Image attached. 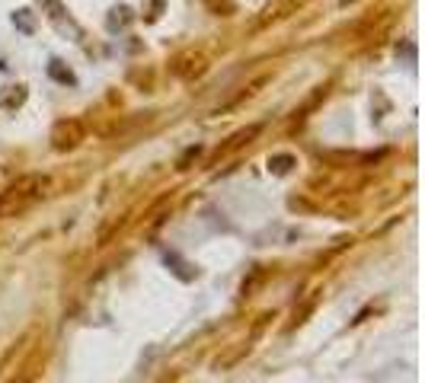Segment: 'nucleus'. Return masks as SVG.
Masks as SVG:
<instances>
[{"label":"nucleus","mask_w":425,"mask_h":383,"mask_svg":"<svg viewBox=\"0 0 425 383\" xmlns=\"http://www.w3.org/2000/svg\"><path fill=\"white\" fill-rule=\"evenodd\" d=\"M23 102H26V87H4L0 89V109L16 112Z\"/></svg>","instance_id":"nucleus-3"},{"label":"nucleus","mask_w":425,"mask_h":383,"mask_svg":"<svg viewBox=\"0 0 425 383\" xmlns=\"http://www.w3.org/2000/svg\"><path fill=\"white\" fill-rule=\"evenodd\" d=\"M39 189H42L39 176H26V179H20V182H13L4 195H0V217L13 214V211H23L33 198H39Z\"/></svg>","instance_id":"nucleus-1"},{"label":"nucleus","mask_w":425,"mask_h":383,"mask_svg":"<svg viewBox=\"0 0 425 383\" xmlns=\"http://www.w3.org/2000/svg\"><path fill=\"white\" fill-rule=\"evenodd\" d=\"M199 153H202V147H189V150H186V153H182V157H180V163H176V166H180V170H186V166L192 163V160L199 157Z\"/></svg>","instance_id":"nucleus-9"},{"label":"nucleus","mask_w":425,"mask_h":383,"mask_svg":"<svg viewBox=\"0 0 425 383\" xmlns=\"http://www.w3.org/2000/svg\"><path fill=\"white\" fill-rule=\"evenodd\" d=\"M39 4H42V13H48V16H52L55 23H61V19L67 16L65 0H39Z\"/></svg>","instance_id":"nucleus-7"},{"label":"nucleus","mask_w":425,"mask_h":383,"mask_svg":"<svg viewBox=\"0 0 425 383\" xmlns=\"http://www.w3.org/2000/svg\"><path fill=\"white\" fill-rule=\"evenodd\" d=\"M342 4H346V6H348V4H355V0H342Z\"/></svg>","instance_id":"nucleus-10"},{"label":"nucleus","mask_w":425,"mask_h":383,"mask_svg":"<svg viewBox=\"0 0 425 383\" xmlns=\"http://www.w3.org/2000/svg\"><path fill=\"white\" fill-rule=\"evenodd\" d=\"M131 19H135V16H131L128 6H116V10H112V16H109V29H112V32L122 29V26H128Z\"/></svg>","instance_id":"nucleus-8"},{"label":"nucleus","mask_w":425,"mask_h":383,"mask_svg":"<svg viewBox=\"0 0 425 383\" xmlns=\"http://www.w3.org/2000/svg\"><path fill=\"white\" fill-rule=\"evenodd\" d=\"M13 26L23 32V35H33V32L39 29V19H35V13L29 10V6H20V10L13 13Z\"/></svg>","instance_id":"nucleus-4"},{"label":"nucleus","mask_w":425,"mask_h":383,"mask_svg":"<svg viewBox=\"0 0 425 383\" xmlns=\"http://www.w3.org/2000/svg\"><path fill=\"white\" fill-rule=\"evenodd\" d=\"M294 163H297V160L291 157V153H275V157H269V170L278 172V176H285V172H288Z\"/></svg>","instance_id":"nucleus-6"},{"label":"nucleus","mask_w":425,"mask_h":383,"mask_svg":"<svg viewBox=\"0 0 425 383\" xmlns=\"http://www.w3.org/2000/svg\"><path fill=\"white\" fill-rule=\"evenodd\" d=\"M48 77H52V80H58V83H65V87H74V83H77L74 70L65 67L61 61H52V64H48Z\"/></svg>","instance_id":"nucleus-5"},{"label":"nucleus","mask_w":425,"mask_h":383,"mask_svg":"<svg viewBox=\"0 0 425 383\" xmlns=\"http://www.w3.org/2000/svg\"><path fill=\"white\" fill-rule=\"evenodd\" d=\"M84 140V125L77 118H61L52 128V147L55 150H74Z\"/></svg>","instance_id":"nucleus-2"}]
</instances>
